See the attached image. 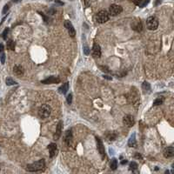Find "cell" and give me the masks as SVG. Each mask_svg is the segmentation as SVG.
Listing matches in <instances>:
<instances>
[{"instance_id": "8fae6325", "label": "cell", "mask_w": 174, "mask_h": 174, "mask_svg": "<svg viewBox=\"0 0 174 174\" xmlns=\"http://www.w3.org/2000/svg\"><path fill=\"white\" fill-rule=\"evenodd\" d=\"M48 150H49V152H50V157L51 158H53L54 156L57 154V152H58V148H57V145L54 143H51L48 145Z\"/></svg>"}, {"instance_id": "9c48e42d", "label": "cell", "mask_w": 174, "mask_h": 174, "mask_svg": "<svg viewBox=\"0 0 174 174\" xmlns=\"http://www.w3.org/2000/svg\"><path fill=\"white\" fill-rule=\"evenodd\" d=\"M123 123H124V125H126V126L131 127V126H132V125H134L135 120H134V117H132V115H126V116L124 117Z\"/></svg>"}, {"instance_id": "1f68e13d", "label": "cell", "mask_w": 174, "mask_h": 174, "mask_svg": "<svg viewBox=\"0 0 174 174\" xmlns=\"http://www.w3.org/2000/svg\"><path fill=\"white\" fill-rule=\"evenodd\" d=\"M99 68L102 69L101 71H103V72H110V71H109L107 67H104V66H99Z\"/></svg>"}, {"instance_id": "4dcf8cb0", "label": "cell", "mask_w": 174, "mask_h": 174, "mask_svg": "<svg viewBox=\"0 0 174 174\" xmlns=\"http://www.w3.org/2000/svg\"><path fill=\"white\" fill-rule=\"evenodd\" d=\"M0 60H1L2 64H4V63H5V54L4 53L1 54V56H0Z\"/></svg>"}, {"instance_id": "e575fe53", "label": "cell", "mask_w": 174, "mask_h": 174, "mask_svg": "<svg viewBox=\"0 0 174 174\" xmlns=\"http://www.w3.org/2000/svg\"><path fill=\"white\" fill-rule=\"evenodd\" d=\"M3 51H4V45L3 44H0V52H2Z\"/></svg>"}, {"instance_id": "e0dca14e", "label": "cell", "mask_w": 174, "mask_h": 174, "mask_svg": "<svg viewBox=\"0 0 174 174\" xmlns=\"http://www.w3.org/2000/svg\"><path fill=\"white\" fill-rule=\"evenodd\" d=\"M68 90H69V83L66 82L58 88V92L60 94H65Z\"/></svg>"}, {"instance_id": "f35d334b", "label": "cell", "mask_w": 174, "mask_h": 174, "mask_svg": "<svg viewBox=\"0 0 174 174\" xmlns=\"http://www.w3.org/2000/svg\"><path fill=\"white\" fill-rule=\"evenodd\" d=\"M48 1H53V0H48Z\"/></svg>"}, {"instance_id": "f546056e", "label": "cell", "mask_w": 174, "mask_h": 174, "mask_svg": "<svg viewBox=\"0 0 174 174\" xmlns=\"http://www.w3.org/2000/svg\"><path fill=\"white\" fill-rule=\"evenodd\" d=\"M9 9H10V5H9V4H5V5L4 6V9H3V11H2V13H3V14H6V13H7V11H9Z\"/></svg>"}, {"instance_id": "d4e9b609", "label": "cell", "mask_w": 174, "mask_h": 174, "mask_svg": "<svg viewBox=\"0 0 174 174\" xmlns=\"http://www.w3.org/2000/svg\"><path fill=\"white\" fill-rule=\"evenodd\" d=\"M6 84H7V85H13V84H18V83L13 80L12 78H11V77H8V78L6 79Z\"/></svg>"}, {"instance_id": "6da1fadb", "label": "cell", "mask_w": 174, "mask_h": 174, "mask_svg": "<svg viewBox=\"0 0 174 174\" xmlns=\"http://www.w3.org/2000/svg\"><path fill=\"white\" fill-rule=\"evenodd\" d=\"M45 168V162L44 159H40L39 161L32 163L31 165H28L26 166V171L31 172H41V171H44Z\"/></svg>"}, {"instance_id": "cb8c5ba5", "label": "cell", "mask_w": 174, "mask_h": 174, "mask_svg": "<svg viewBox=\"0 0 174 174\" xmlns=\"http://www.w3.org/2000/svg\"><path fill=\"white\" fill-rule=\"evenodd\" d=\"M142 88H143L144 91H150L151 90L150 84L148 82H144L143 84H142Z\"/></svg>"}, {"instance_id": "484cf974", "label": "cell", "mask_w": 174, "mask_h": 174, "mask_svg": "<svg viewBox=\"0 0 174 174\" xmlns=\"http://www.w3.org/2000/svg\"><path fill=\"white\" fill-rule=\"evenodd\" d=\"M137 169V164L136 162H132L130 164V170L131 171H135Z\"/></svg>"}, {"instance_id": "7a4b0ae2", "label": "cell", "mask_w": 174, "mask_h": 174, "mask_svg": "<svg viewBox=\"0 0 174 174\" xmlns=\"http://www.w3.org/2000/svg\"><path fill=\"white\" fill-rule=\"evenodd\" d=\"M39 116L41 117L42 119H45L51 115V107L48 105V104H43L42 106L39 107Z\"/></svg>"}, {"instance_id": "30bf717a", "label": "cell", "mask_w": 174, "mask_h": 174, "mask_svg": "<svg viewBox=\"0 0 174 174\" xmlns=\"http://www.w3.org/2000/svg\"><path fill=\"white\" fill-rule=\"evenodd\" d=\"M62 129H63V122L62 121H59V123L57 125V128H56V132L53 136V138L55 140L59 139V137H61V135H62Z\"/></svg>"}, {"instance_id": "603a6c76", "label": "cell", "mask_w": 174, "mask_h": 174, "mask_svg": "<svg viewBox=\"0 0 174 174\" xmlns=\"http://www.w3.org/2000/svg\"><path fill=\"white\" fill-rule=\"evenodd\" d=\"M149 2H150V0H140L137 5H138L139 7L143 8V7H145V6H146L147 4H149Z\"/></svg>"}, {"instance_id": "5bb4252c", "label": "cell", "mask_w": 174, "mask_h": 174, "mask_svg": "<svg viewBox=\"0 0 174 174\" xmlns=\"http://www.w3.org/2000/svg\"><path fill=\"white\" fill-rule=\"evenodd\" d=\"M132 27L133 30H135L136 31H142V28H143V25H142V23L140 20H137V21H134L133 24H132Z\"/></svg>"}, {"instance_id": "83f0119b", "label": "cell", "mask_w": 174, "mask_h": 174, "mask_svg": "<svg viewBox=\"0 0 174 174\" xmlns=\"http://www.w3.org/2000/svg\"><path fill=\"white\" fill-rule=\"evenodd\" d=\"M9 31H10L9 28H6V29L4 30V31H3V33H2V38H3L4 39H7V35H8V33H9Z\"/></svg>"}, {"instance_id": "d6986e66", "label": "cell", "mask_w": 174, "mask_h": 174, "mask_svg": "<svg viewBox=\"0 0 174 174\" xmlns=\"http://www.w3.org/2000/svg\"><path fill=\"white\" fill-rule=\"evenodd\" d=\"M6 47H7V49L12 50L13 51L15 49V42L13 40H11V39L8 40L7 43H6Z\"/></svg>"}, {"instance_id": "7c38bea8", "label": "cell", "mask_w": 174, "mask_h": 174, "mask_svg": "<svg viewBox=\"0 0 174 174\" xmlns=\"http://www.w3.org/2000/svg\"><path fill=\"white\" fill-rule=\"evenodd\" d=\"M92 54L95 58L101 57V48L97 44H94L92 47Z\"/></svg>"}, {"instance_id": "277c9868", "label": "cell", "mask_w": 174, "mask_h": 174, "mask_svg": "<svg viewBox=\"0 0 174 174\" xmlns=\"http://www.w3.org/2000/svg\"><path fill=\"white\" fill-rule=\"evenodd\" d=\"M146 26L149 30L154 31L158 26V20L156 17H149L146 20Z\"/></svg>"}, {"instance_id": "74e56055", "label": "cell", "mask_w": 174, "mask_h": 174, "mask_svg": "<svg viewBox=\"0 0 174 174\" xmlns=\"http://www.w3.org/2000/svg\"><path fill=\"white\" fill-rule=\"evenodd\" d=\"M11 1H12V2H14V3H18V2H19L20 0H11Z\"/></svg>"}, {"instance_id": "f1b7e54d", "label": "cell", "mask_w": 174, "mask_h": 174, "mask_svg": "<svg viewBox=\"0 0 174 174\" xmlns=\"http://www.w3.org/2000/svg\"><path fill=\"white\" fill-rule=\"evenodd\" d=\"M66 101H67V103L69 104H72V94L70 93L69 95H67V97H66Z\"/></svg>"}, {"instance_id": "8d00e7d4", "label": "cell", "mask_w": 174, "mask_h": 174, "mask_svg": "<svg viewBox=\"0 0 174 174\" xmlns=\"http://www.w3.org/2000/svg\"><path fill=\"white\" fill-rule=\"evenodd\" d=\"M126 163H127V160H126V159L123 160V161L121 162V164H122V165H125V164H126Z\"/></svg>"}, {"instance_id": "3957f363", "label": "cell", "mask_w": 174, "mask_h": 174, "mask_svg": "<svg viewBox=\"0 0 174 174\" xmlns=\"http://www.w3.org/2000/svg\"><path fill=\"white\" fill-rule=\"evenodd\" d=\"M109 13L106 11H100L99 12L97 13L95 19L98 24H104V23L107 22L109 20Z\"/></svg>"}, {"instance_id": "44dd1931", "label": "cell", "mask_w": 174, "mask_h": 174, "mask_svg": "<svg viewBox=\"0 0 174 174\" xmlns=\"http://www.w3.org/2000/svg\"><path fill=\"white\" fill-rule=\"evenodd\" d=\"M164 100H165V98L164 97H158L157 99H155V101L153 102V105H160V104H162L164 103Z\"/></svg>"}, {"instance_id": "d590c367", "label": "cell", "mask_w": 174, "mask_h": 174, "mask_svg": "<svg viewBox=\"0 0 174 174\" xmlns=\"http://www.w3.org/2000/svg\"><path fill=\"white\" fill-rule=\"evenodd\" d=\"M161 3V0H156V2H155V5H158V4Z\"/></svg>"}, {"instance_id": "4fadbf2b", "label": "cell", "mask_w": 174, "mask_h": 174, "mask_svg": "<svg viewBox=\"0 0 174 174\" xmlns=\"http://www.w3.org/2000/svg\"><path fill=\"white\" fill-rule=\"evenodd\" d=\"M164 156L165 158H172L174 156V148L173 146H169L164 151Z\"/></svg>"}, {"instance_id": "2e32d148", "label": "cell", "mask_w": 174, "mask_h": 174, "mask_svg": "<svg viewBox=\"0 0 174 174\" xmlns=\"http://www.w3.org/2000/svg\"><path fill=\"white\" fill-rule=\"evenodd\" d=\"M13 72H14L16 75L21 76L24 74V68L21 65H15L13 68Z\"/></svg>"}, {"instance_id": "7402d4cb", "label": "cell", "mask_w": 174, "mask_h": 174, "mask_svg": "<svg viewBox=\"0 0 174 174\" xmlns=\"http://www.w3.org/2000/svg\"><path fill=\"white\" fill-rule=\"evenodd\" d=\"M110 166H111V169H112V170H113V171L117 169V160L116 159V158H113V159L112 160Z\"/></svg>"}, {"instance_id": "ba28073f", "label": "cell", "mask_w": 174, "mask_h": 174, "mask_svg": "<svg viewBox=\"0 0 174 174\" xmlns=\"http://www.w3.org/2000/svg\"><path fill=\"white\" fill-rule=\"evenodd\" d=\"M60 82V79L59 77H55V76H51V77H47V78L44 79V80L41 81V84H58V83Z\"/></svg>"}, {"instance_id": "d6a6232c", "label": "cell", "mask_w": 174, "mask_h": 174, "mask_svg": "<svg viewBox=\"0 0 174 174\" xmlns=\"http://www.w3.org/2000/svg\"><path fill=\"white\" fill-rule=\"evenodd\" d=\"M134 158H138V159H142V156L140 155V154H139L138 152H136L135 156H134Z\"/></svg>"}, {"instance_id": "52a82bcc", "label": "cell", "mask_w": 174, "mask_h": 174, "mask_svg": "<svg viewBox=\"0 0 174 174\" xmlns=\"http://www.w3.org/2000/svg\"><path fill=\"white\" fill-rule=\"evenodd\" d=\"M97 139V150L99 152V154L101 156V158L104 159L105 158V151H104V146L103 145V142L101 141V139L99 137H96Z\"/></svg>"}, {"instance_id": "ac0fdd59", "label": "cell", "mask_w": 174, "mask_h": 174, "mask_svg": "<svg viewBox=\"0 0 174 174\" xmlns=\"http://www.w3.org/2000/svg\"><path fill=\"white\" fill-rule=\"evenodd\" d=\"M128 145L130 147H134L136 145V135L135 133H133L131 137L129 138V141H128Z\"/></svg>"}, {"instance_id": "8992f818", "label": "cell", "mask_w": 174, "mask_h": 174, "mask_svg": "<svg viewBox=\"0 0 174 174\" xmlns=\"http://www.w3.org/2000/svg\"><path fill=\"white\" fill-rule=\"evenodd\" d=\"M64 27L66 28V30L68 31V33H69V35L71 36V37H75L76 35V31L75 29H74L73 25H72V22L69 20H65L64 21Z\"/></svg>"}, {"instance_id": "4316f807", "label": "cell", "mask_w": 174, "mask_h": 174, "mask_svg": "<svg viewBox=\"0 0 174 174\" xmlns=\"http://www.w3.org/2000/svg\"><path fill=\"white\" fill-rule=\"evenodd\" d=\"M83 51H84V54L86 56L90 55V52H91V50L90 48L88 47V46H84V48H83Z\"/></svg>"}, {"instance_id": "9a60e30c", "label": "cell", "mask_w": 174, "mask_h": 174, "mask_svg": "<svg viewBox=\"0 0 174 174\" xmlns=\"http://www.w3.org/2000/svg\"><path fill=\"white\" fill-rule=\"evenodd\" d=\"M72 130H68L66 131L65 134H64V142L67 144L68 145H70L71 141H72Z\"/></svg>"}, {"instance_id": "ffe728a7", "label": "cell", "mask_w": 174, "mask_h": 174, "mask_svg": "<svg viewBox=\"0 0 174 174\" xmlns=\"http://www.w3.org/2000/svg\"><path fill=\"white\" fill-rule=\"evenodd\" d=\"M106 137L109 141H114L117 138V134L114 133V132H110L106 135Z\"/></svg>"}, {"instance_id": "836d02e7", "label": "cell", "mask_w": 174, "mask_h": 174, "mask_svg": "<svg viewBox=\"0 0 174 174\" xmlns=\"http://www.w3.org/2000/svg\"><path fill=\"white\" fill-rule=\"evenodd\" d=\"M103 77H104L105 79H108V80H112V77H109V76H107V75H104V76H103Z\"/></svg>"}, {"instance_id": "5b68a950", "label": "cell", "mask_w": 174, "mask_h": 174, "mask_svg": "<svg viewBox=\"0 0 174 174\" xmlns=\"http://www.w3.org/2000/svg\"><path fill=\"white\" fill-rule=\"evenodd\" d=\"M123 11V8L117 4H112L109 8V14L112 16H117Z\"/></svg>"}]
</instances>
